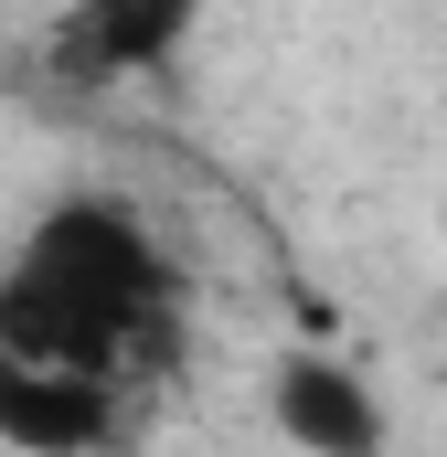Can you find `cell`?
<instances>
[{"label":"cell","mask_w":447,"mask_h":457,"mask_svg":"<svg viewBox=\"0 0 447 457\" xmlns=\"http://www.w3.org/2000/svg\"><path fill=\"white\" fill-rule=\"evenodd\" d=\"M0 351L149 394L192 351V287L128 203L75 192V203H43L0 255Z\"/></svg>","instance_id":"obj_1"},{"label":"cell","mask_w":447,"mask_h":457,"mask_svg":"<svg viewBox=\"0 0 447 457\" xmlns=\"http://www.w3.org/2000/svg\"><path fill=\"white\" fill-rule=\"evenodd\" d=\"M128 426H139V394H128V383H97V372L0 351V447H21V457H86V447H117Z\"/></svg>","instance_id":"obj_2"},{"label":"cell","mask_w":447,"mask_h":457,"mask_svg":"<svg viewBox=\"0 0 447 457\" xmlns=\"http://www.w3.org/2000/svg\"><path fill=\"white\" fill-rule=\"evenodd\" d=\"M203 0H64L54 11V64L75 86H149L192 54Z\"/></svg>","instance_id":"obj_3"},{"label":"cell","mask_w":447,"mask_h":457,"mask_svg":"<svg viewBox=\"0 0 447 457\" xmlns=\"http://www.w3.org/2000/svg\"><path fill=\"white\" fill-rule=\"evenodd\" d=\"M266 426L309 457H373L384 447V394L331 351H288L266 372Z\"/></svg>","instance_id":"obj_4"},{"label":"cell","mask_w":447,"mask_h":457,"mask_svg":"<svg viewBox=\"0 0 447 457\" xmlns=\"http://www.w3.org/2000/svg\"><path fill=\"white\" fill-rule=\"evenodd\" d=\"M437 255H447V181H437Z\"/></svg>","instance_id":"obj_5"}]
</instances>
